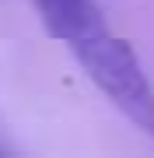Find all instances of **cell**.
I'll return each instance as SVG.
<instances>
[{"label":"cell","mask_w":154,"mask_h":158,"mask_svg":"<svg viewBox=\"0 0 154 158\" xmlns=\"http://www.w3.org/2000/svg\"><path fill=\"white\" fill-rule=\"evenodd\" d=\"M67 46L84 67V74L98 85V91L133 127H140L144 134H154V88L140 67L137 53L130 49V42L116 39L102 18L98 25L74 35Z\"/></svg>","instance_id":"1"}]
</instances>
